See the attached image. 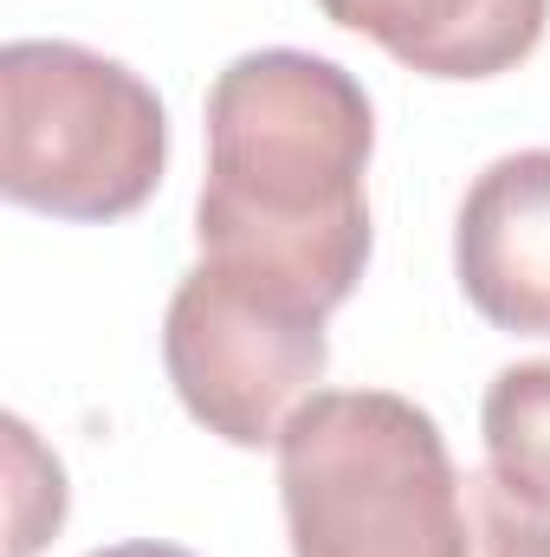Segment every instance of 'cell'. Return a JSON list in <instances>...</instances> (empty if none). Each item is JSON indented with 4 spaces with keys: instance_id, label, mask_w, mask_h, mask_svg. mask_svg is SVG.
<instances>
[{
    "instance_id": "4",
    "label": "cell",
    "mask_w": 550,
    "mask_h": 557,
    "mask_svg": "<svg viewBox=\"0 0 550 557\" xmlns=\"http://www.w3.org/2000/svg\"><path fill=\"white\" fill-rule=\"evenodd\" d=\"M162 363L208 434L227 447H278L285 421L317 396L330 337L311 305L201 260L168 298Z\"/></svg>"
},
{
    "instance_id": "2",
    "label": "cell",
    "mask_w": 550,
    "mask_h": 557,
    "mask_svg": "<svg viewBox=\"0 0 550 557\" xmlns=\"http://www.w3.org/2000/svg\"><path fill=\"white\" fill-rule=\"evenodd\" d=\"M291 557H473L466 473L396 389H317L278 434Z\"/></svg>"
},
{
    "instance_id": "8",
    "label": "cell",
    "mask_w": 550,
    "mask_h": 557,
    "mask_svg": "<svg viewBox=\"0 0 550 557\" xmlns=\"http://www.w3.org/2000/svg\"><path fill=\"white\" fill-rule=\"evenodd\" d=\"M7 480H13V493H7V557H33L46 539H59V525H65V506H72V493H65V467L33 441V428L20 416H7Z\"/></svg>"
},
{
    "instance_id": "7",
    "label": "cell",
    "mask_w": 550,
    "mask_h": 557,
    "mask_svg": "<svg viewBox=\"0 0 550 557\" xmlns=\"http://www.w3.org/2000/svg\"><path fill=\"white\" fill-rule=\"evenodd\" d=\"M486 467L532 506L550 512V357L505 363L479 403Z\"/></svg>"
},
{
    "instance_id": "1",
    "label": "cell",
    "mask_w": 550,
    "mask_h": 557,
    "mask_svg": "<svg viewBox=\"0 0 550 557\" xmlns=\"http://www.w3.org/2000/svg\"><path fill=\"white\" fill-rule=\"evenodd\" d=\"M370 91L317 52H240L208 85V182L195 201L201 260L330 318L370 267L363 169Z\"/></svg>"
},
{
    "instance_id": "5",
    "label": "cell",
    "mask_w": 550,
    "mask_h": 557,
    "mask_svg": "<svg viewBox=\"0 0 550 557\" xmlns=\"http://www.w3.org/2000/svg\"><path fill=\"white\" fill-rule=\"evenodd\" d=\"M466 305L518 337H550V149L499 156L473 175L453 221Z\"/></svg>"
},
{
    "instance_id": "10",
    "label": "cell",
    "mask_w": 550,
    "mask_h": 557,
    "mask_svg": "<svg viewBox=\"0 0 550 557\" xmlns=\"http://www.w3.org/2000/svg\"><path fill=\"white\" fill-rule=\"evenodd\" d=\"M91 557H195L182 545H155V539H137V545H111V552H91Z\"/></svg>"
},
{
    "instance_id": "9",
    "label": "cell",
    "mask_w": 550,
    "mask_h": 557,
    "mask_svg": "<svg viewBox=\"0 0 550 557\" xmlns=\"http://www.w3.org/2000/svg\"><path fill=\"white\" fill-rule=\"evenodd\" d=\"M473 557H550V512L518 499L492 467H466Z\"/></svg>"
},
{
    "instance_id": "6",
    "label": "cell",
    "mask_w": 550,
    "mask_h": 557,
    "mask_svg": "<svg viewBox=\"0 0 550 557\" xmlns=\"http://www.w3.org/2000/svg\"><path fill=\"white\" fill-rule=\"evenodd\" d=\"M421 78H499L545 46L550 0H317Z\"/></svg>"
},
{
    "instance_id": "3",
    "label": "cell",
    "mask_w": 550,
    "mask_h": 557,
    "mask_svg": "<svg viewBox=\"0 0 550 557\" xmlns=\"http://www.w3.org/2000/svg\"><path fill=\"white\" fill-rule=\"evenodd\" d=\"M168 169V111L124 59L72 39L0 46V195L52 221H124Z\"/></svg>"
}]
</instances>
